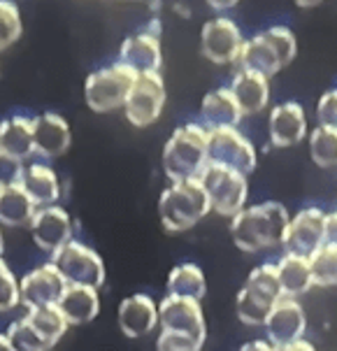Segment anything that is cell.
Returning <instances> with one entry per match:
<instances>
[{
	"label": "cell",
	"instance_id": "1",
	"mask_svg": "<svg viewBox=\"0 0 337 351\" xmlns=\"http://www.w3.org/2000/svg\"><path fill=\"white\" fill-rule=\"evenodd\" d=\"M288 210L282 202L268 200L261 205L245 207L238 217L230 219V235L240 252L258 254L284 242L288 228Z\"/></svg>",
	"mask_w": 337,
	"mask_h": 351
},
{
	"label": "cell",
	"instance_id": "2",
	"mask_svg": "<svg viewBox=\"0 0 337 351\" xmlns=\"http://www.w3.org/2000/svg\"><path fill=\"white\" fill-rule=\"evenodd\" d=\"M210 165V130L203 123H184L163 147V172L175 182L198 180Z\"/></svg>",
	"mask_w": 337,
	"mask_h": 351
},
{
	"label": "cell",
	"instance_id": "3",
	"mask_svg": "<svg viewBox=\"0 0 337 351\" xmlns=\"http://www.w3.org/2000/svg\"><path fill=\"white\" fill-rule=\"evenodd\" d=\"M212 212V202L200 180L175 182L158 198V217L168 233H184Z\"/></svg>",
	"mask_w": 337,
	"mask_h": 351
},
{
	"label": "cell",
	"instance_id": "4",
	"mask_svg": "<svg viewBox=\"0 0 337 351\" xmlns=\"http://www.w3.org/2000/svg\"><path fill=\"white\" fill-rule=\"evenodd\" d=\"M295 35L288 26H270L268 31L245 40L240 53V70L265 75L270 80L295 58Z\"/></svg>",
	"mask_w": 337,
	"mask_h": 351
},
{
	"label": "cell",
	"instance_id": "5",
	"mask_svg": "<svg viewBox=\"0 0 337 351\" xmlns=\"http://www.w3.org/2000/svg\"><path fill=\"white\" fill-rule=\"evenodd\" d=\"M279 275H277V263H261L256 265L247 277L245 287L235 300V312L245 326L258 328L265 324L272 305L282 298Z\"/></svg>",
	"mask_w": 337,
	"mask_h": 351
},
{
	"label": "cell",
	"instance_id": "6",
	"mask_svg": "<svg viewBox=\"0 0 337 351\" xmlns=\"http://www.w3.org/2000/svg\"><path fill=\"white\" fill-rule=\"evenodd\" d=\"M138 80V73L116 61L86 77L84 98L93 112H112L126 105V98Z\"/></svg>",
	"mask_w": 337,
	"mask_h": 351
},
{
	"label": "cell",
	"instance_id": "7",
	"mask_svg": "<svg viewBox=\"0 0 337 351\" xmlns=\"http://www.w3.org/2000/svg\"><path fill=\"white\" fill-rule=\"evenodd\" d=\"M198 180L210 195L212 212L233 219L245 210V202L249 198V182L245 175L223 168V165L210 163Z\"/></svg>",
	"mask_w": 337,
	"mask_h": 351
},
{
	"label": "cell",
	"instance_id": "8",
	"mask_svg": "<svg viewBox=\"0 0 337 351\" xmlns=\"http://www.w3.org/2000/svg\"><path fill=\"white\" fill-rule=\"evenodd\" d=\"M51 263L58 267L63 279L73 287H88L98 291L105 284L103 258L96 254V249H91L84 242H68L63 249L51 254Z\"/></svg>",
	"mask_w": 337,
	"mask_h": 351
},
{
	"label": "cell",
	"instance_id": "9",
	"mask_svg": "<svg viewBox=\"0 0 337 351\" xmlns=\"http://www.w3.org/2000/svg\"><path fill=\"white\" fill-rule=\"evenodd\" d=\"M256 147L238 128L210 130V163L223 165V168L249 177L256 170Z\"/></svg>",
	"mask_w": 337,
	"mask_h": 351
},
{
	"label": "cell",
	"instance_id": "10",
	"mask_svg": "<svg viewBox=\"0 0 337 351\" xmlns=\"http://www.w3.org/2000/svg\"><path fill=\"white\" fill-rule=\"evenodd\" d=\"M242 47H245V38L230 16H214L200 31V51L207 61L216 65L238 63Z\"/></svg>",
	"mask_w": 337,
	"mask_h": 351
},
{
	"label": "cell",
	"instance_id": "11",
	"mask_svg": "<svg viewBox=\"0 0 337 351\" xmlns=\"http://www.w3.org/2000/svg\"><path fill=\"white\" fill-rule=\"evenodd\" d=\"M165 105V84L158 73L138 75L135 84L126 98V119L138 128H145L156 121Z\"/></svg>",
	"mask_w": 337,
	"mask_h": 351
},
{
	"label": "cell",
	"instance_id": "12",
	"mask_svg": "<svg viewBox=\"0 0 337 351\" xmlns=\"http://www.w3.org/2000/svg\"><path fill=\"white\" fill-rule=\"evenodd\" d=\"M158 324L168 332H182V335L196 337L198 342L205 344L207 326L205 314L198 300L188 298H175V295H165L158 302Z\"/></svg>",
	"mask_w": 337,
	"mask_h": 351
},
{
	"label": "cell",
	"instance_id": "13",
	"mask_svg": "<svg viewBox=\"0 0 337 351\" xmlns=\"http://www.w3.org/2000/svg\"><path fill=\"white\" fill-rule=\"evenodd\" d=\"M323 221H326V212L319 207H305L295 217H291L284 235V252L293 256H307L319 252L323 247Z\"/></svg>",
	"mask_w": 337,
	"mask_h": 351
},
{
	"label": "cell",
	"instance_id": "14",
	"mask_svg": "<svg viewBox=\"0 0 337 351\" xmlns=\"http://www.w3.org/2000/svg\"><path fill=\"white\" fill-rule=\"evenodd\" d=\"M263 328H265V337H268V342L272 347H284V344L303 340L305 328H307V314L303 305L295 298L282 295V298L272 305Z\"/></svg>",
	"mask_w": 337,
	"mask_h": 351
},
{
	"label": "cell",
	"instance_id": "15",
	"mask_svg": "<svg viewBox=\"0 0 337 351\" xmlns=\"http://www.w3.org/2000/svg\"><path fill=\"white\" fill-rule=\"evenodd\" d=\"M68 289V282L58 272L54 263H45L35 270L28 272L21 279L19 291H21V302L28 309L38 307H56L61 302L63 293Z\"/></svg>",
	"mask_w": 337,
	"mask_h": 351
},
{
	"label": "cell",
	"instance_id": "16",
	"mask_svg": "<svg viewBox=\"0 0 337 351\" xmlns=\"http://www.w3.org/2000/svg\"><path fill=\"white\" fill-rule=\"evenodd\" d=\"M31 233L35 245L40 249L56 254L68 242H73V221H70V214L58 205L42 207V210L35 212L31 221Z\"/></svg>",
	"mask_w": 337,
	"mask_h": 351
},
{
	"label": "cell",
	"instance_id": "17",
	"mask_svg": "<svg viewBox=\"0 0 337 351\" xmlns=\"http://www.w3.org/2000/svg\"><path fill=\"white\" fill-rule=\"evenodd\" d=\"M268 133L272 145L282 147V149L303 142L307 138V114L303 105L288 100V103L272 107L268 119Z\"/></svg>",
	"mask_w": 337,
	"mask_h": 351
},
{
	"label": "cell",
	"instance_id": "18",
	"mask_svg": "<svg viewBox=\"0 0 337 351\" xmlns=\"http://www.w3.org/2000/svg\"><path fill=\"white\" fill-rule=\"evenodd\" d=\"M119 63L128 65L138 75L145 73H158L163 63L161 40L151 33H135L131 38L123 40L119 49Z\"/></svg>",
	"mask_w": 337,
	"mask_h": 351
},
{
	"label": "cell",
	"instance_id": "19",
	"mask_svg": "<svg viewBox=\"0 0 337 351\" xmlns=\"http://www.w3.org/2000/svg\"><path fill=\"white\" fill-rule=\"evenodd\" d=\"M158 326V305L149 295L135 293L121 300L119 305V328L126 337H145Z\"/></svg>",
	"mask_w": 337,
	"mask_h": 351
},
{
	"label": "cell",
	"instance_id": "20",
	"mask_svg": "<svg viewBox=\"0 0 337 351\" xmlns=\"http://www.w3.org/2000/svg\"><path fill=\"white\" fill-rule=\"evenodd\" d=\"M228 88L245 117L256 114L270 103V80L265 75L251 73V70H238Z\"/></svg>",
	"mask_w": 337,
	"mask_h": 351
},
{
	"label": "cell",
	"instance_id": "21",
	"mask_svg": "<svg viewBox=\"0 0 337 351\" xmlns=\"http://www.w3.org/2000/svg\"><path fill=\"white\" fill-rule=\"evenodd\" d=\"M200 117H203V126L207 130H219V128H238L242 121V110L238 100L233 98L228 86L214 88L203 98L200 103Z\"/></svg>",
	"mask_w": 337,
	"mask_h": 351
},
{
	"label": "cell",
	"instance_id": "22",
	"mask_svg": "<svg viewBox=\"0 0 337 351\" xmlns=\"http://www.w3.org/2000/svg\"><path fill=\"white\" fill-rule=\"evenodd\" d=\"M70 147V126L56 112H45L35 117V152L40 156L56 158Z\"/></svg>",
	"mask_w": 337,
	"mask_h": 351
},
{
	"label": "cell",
	"instance_id": "23",
	"mask_svg": "<svg viewBox=\"0 0 337 351\" xmlns=\"http://www.w3.org/2000/svg\"><path fill=\"white\" fill-rule=\"evenodd\" d=\"M0 152L23 160L35 152V117L14 114L0 123Z\"/></svg>",
	"mask_w": 337,
	"mask_h": 351
},
{
	"label": "cell",
	"instance_id": "24",
	"mask_svg": "<svg viewBox=\"0 0 337 351\" xmlns=\"http://www.w3.org/2000/svg\"><path fill=\"white\" fill-rule=\"evenodd\" d=\"M56 307L61 309V314L66 317L68 326L88 324V321L96 319L100 312L98 291L88 289V287H73V284H68L66 293H63V298Z\"/></svg>",
	"mask_w": 337,
	"mask_h": 351
},
{
	"label": "cell",
	"instance_id": "25",
	"mask_svg": "<svg viewBox=\"0 0 337 351\" xmlns=\"http://www.w3.org/2000/svg\"><path fill=\"white\" fill-rule=\"evenodd\" d=\"M277 275H279V287L286 298L307 293L314 287V277H312V265L307 256H293L284 254L277 261Z\"/></svg>",
	"mask_w": 337,
	"mask_h": 351
},
{
	"label": "cell",
	"instance_id": "26",
	"mask_svg": "<svg viewBox=\"0 0 337 351\" xmlns=\"http://www.w3.org/2000/svg\"><path fill=\"white\" fill-rule=\"evenodd\" d=\"M23 191L31 195V200L42 210V207H51L56 205V200L61 198V184H58L56 172L47 165L33 163L26 168V175H23L21 182Z\"/></svg>",
	"mask_w": 337,
	"mask_h": 351
},
{
	"label": "cell",
	"instance_id": "27",
	"mask_svg": "<svg viewBox=\"0 0 337 351\" xmlns=\"http://www.w3.org/2000/svg\"><path fill=\"white\" fill-rule=\"evenodd\" d=\"M207 293L205 272L196 263H179L173 267L168 277V295L188 300H203Z\"/></svg>",
	"mask_w": 337,
	"mask_h": 351
},
{
	"label": "cell",
	"instance_id": "28",
	"mask_svg": "<svg viewBox=\"0 0 337 351\" xmlns=\"http://www.w3.org/2000/svg\"><path fill=\"white\" fill-rule=\"evenodd\" d=\"M38 205L31 200V195L23 191V186L5 189L0 191V223L5 226H26L33 221Z\"/></svg>",
	"mask_w": 337,
	"mask_h": 351
},
{
	"label": "cell",
	"instance_id": "29",
	"mask_svg": "<svg viewBox=\"0 0 337 351\" xmlns=\"http://www.w3.org/2000/svg\"><path fill=\"white\" fill-rule=\"evenodd\" d=\"M28 324L38 330V335L47 342V347H54V344L66 335L68 330V321L61 314L58 307H38V309H28L26 314Z\"/></svg>",
	"mask_w": 337,
	"mask_h": 351
},
{
	"label": "cell",
	"instance_id": "30",
	"mask_svg": "<svg viewBox=\"0 0 337 351\" xmlns=\"http://www.w3.org/2000/svg\"><path fill=\"white\" fill-rule=\"evenodd\" d=\"M310 156L319 168L337 165V130L330 126H319L310 133Z\"/></svg>",
	"mask_w": 337,
	"mask_h": 351
},
{
	"label": "cell",
	"instance_id": "31",
	"mask_svg": "<svg viewBox=\"0 0 337 351\" xmlns=\"http://www.w3.org/2000/svg\"><path fill=\"white\" fill-rule=\"evenodd\" d=\"M314 287H337V247L323 245L310 256Z\"/></svg>",
	"mask_w": 337,
	"mask_h": 351
},
{
	"label": "cell",
	"instance_id": "32",
	"mask_svg": "<svg viewBox=\"0 0 337 351\" xmlns=\"http://www.w3.org/2000/svg\"><path fill=\"white\" fill-rule=\"evenodd\" d=\"M5 335H8V340L12 344V351H49L47 342L38 335V330L28 324L26 317L12 321Z\"/></svg>",
	"mask_w": 337,
	"mask_h": 351
},
{
	"label": "cell",
	"instance_id": "33",
	"mask_svg": "<svg viewBox=\"0 0 337 351\" xmlns=\"http://www.w3.org/2000/svg\"><path fill=\"white\" fill-rule=\"evenodd\" d=\"M23 31L21 12L10 0H0V51L8 49L19 40Z\"/></svg>",
	"mask_w": 337,
	"mask_h": 351
},
{
	"label": "cell",
	"instance_id": "34",
	"mask_svg": "<svg viewBox=\"0 0 337 351\" xmlns=\"http://www.w3.org/2000/svg\"><path fill=\"white\" fill-rule=\"evenodd\" d=\"M21 302V291L8 263L0 258V312H10Z\"/></svg>",
	"mask_w": 337,
	"mask_h": 351
},
{
	"label": "cell",
	"instance_id": "35",
	"mask_svg": "<svg viewBox=\"0 0 337 351\" xmlns=\"http://www.w3.org/2000/svg\"><path fill=\"white\" fill-rule=\"evenodd\" d=\"M23 175H26V168H23L21 160L10 156V154H5V152H0V191L21 186Z\"/></svg>",
	"mask_w": 337,
	"mask_h": 351
},
{
	"label": "cell",
	"instance_id": "36",
	"mask_svg": "<svg viewBox=\"0 0 337 351\" xmlns=\"http://www.w3.org/2000/svg\"><path fill=\"white\" fill-rule=\"evenodd\" d=\"M158 351H200L203 349V342H198L196 337L182 335V332H168L161 330L156 342Z\"/></svg>",
	"mask_w": 337,
	"mask_h": 351
},
{
	"label": "cell",
	"instance_id": "37",
	"mask_svg": "<svg viewBox=\"0 0 337 351\" xmlns=\"http://www.w3.org/2000/svg\"><path fill=\"white\" fill-rule=\"evenodd\" d=\"M316 117L321 126H330L337 130V88H330V91H326L319 98Z\"/></svg>",
	"mask_w": 337,
	"mask_h": 351
},
{
	"label": "cell",
	"instance_id": "38",
	"mask_svg": "<svg viewBox=\"0 0 337 351\" xmlns=\"http://www.w3.org/2000/svg\"><path fill=\"white\" fill-rule=\"evenodd\" d=\"M323 245L337 247V212L326 214V221H323Z\"/></svg>",
	"mask_w": 337,
	"mask_h": 351
},
{
	"label": "cell",
	"instance_id": "39",
	"mask_svg": "<svg viewBox=\"0 0 337 351\" xmlns=\"http://www.w3.org/2000/svg\"><path fill=\"white\" fill-rule=\"evenodd\" d=\"M275 351H316V347L312 344L310 340H298V342H291V344H284V347H275Z\"/></svg>",
	"mask_w": 337,
	"mask_h": 351
},
{
	"label": "cell",
	"instance_id": "40",
	"mask_svg": "<svg viewBox=\"0 0 337 351\" xmlns=\"http://www.w3.org/2000/svg\"><path fill=\"white\" fill-rule=\"evenodd\" d=\"M240 351H275V347L268 340H251L247 344H242Z\"/></svg>",
	"mask_w": 337,
	"mask_h": 351
},
{
	"label": "cell",
	"instance_id": "41",
	"mask_svg": "<svg viewBox=\"0 0 337 351\" xmlns=\"http://www.w3.org/2000/svg\"><path fill=\"white\" fill-rule=\"evenodd\" d=\"M210 8H214V10H219V12H226V10L238 8V3H235V0H228V3H219V0H210Z\"/></svg>",
	"mask_w": 337,
	"mask_h": 351
},
{
	"label": "cell",
	"instance_id": "42",
	"mask_svg": "<svg viewBox=\"0 0 337 351\" xmlns=\"http://www.w3.org/2000/svg\"><path fill=\"white\" fill-rule=\"evenodd\" d=\"M0 351H12V344L8 340V335H3V332H0Z\"/></svg>",
	"mask_w": 337,
	"mask_h": 351
},
{
	"label": "cell",
	"instance_id": "43",
	"mask_svg": "<svg viewBox=\"0 0 337 351\" xmlns=\"http://www.w3.org/2000/svg\"><path fill=\"white\" fill-rule=\"evenodd\" d=\"M3 252H5V242H3V233H0V258H3Z\"/></svg>",
	"mask_w": 337,
	"mask_h": 351
}]
</instances>
